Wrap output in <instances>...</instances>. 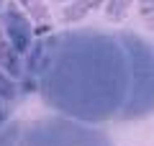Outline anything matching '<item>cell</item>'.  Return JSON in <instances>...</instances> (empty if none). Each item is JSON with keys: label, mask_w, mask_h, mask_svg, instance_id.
<instances>
[{"label": "cell", "mask_w": 154, "mask_h": 146, "mask_svg": "<svg viewBox=\"0 0 154 146\" xmlns=\"http://www.w3.org/2000/svg\"><path fill=\"white\" fill-rule=\"evenodd\" d=\"M21 87L88 126L139 120L154 113V46L136 31H57L33 41Z\"/></svg>", "instance_id": "obj_1"}, {"label": "cell", "mask_w": 154, "mask_h": 146, "mask_svg": "<svg viewBox=\"0 0 154 146\" xmlns=\"http://www.w3.org/2000/svg\"><path fill=\"white\" fill-rule=\"evenodd\" d=\"M16 146H113V141L98 126H88L64 115H49L21 120Z\"/></svg>", "instance_id": "obj_2"}, {"label": "cell", "mask_w": 154, "mask_h": 146, "mask_svg": "<svg viewBox=\"0 0 154 146\" xmlns=\"http://www.w3.org/2000/svg\"><path fill=\"white\" fill-rule=\"evenodd\" d=\"M0 26L5 31V36L11 38V44L16 46V51L21 56H26L33 46V23L16 3H5L0 8Z\"/></svg>", "instance_id": "obj_3"}, {"label": "cell", "mask_w": 154, "mask_h": 146, "mask_svg": "<svg viewBox=\"0 0 154 146\" xmlns=\"http://www.w3.org/2000/svg\"><path fill=\"white\" fill-rule=\"evenodd\" d=\"M100 5V0H75L72 5L64 8V16H62V21H77V18H82L88 11H93V8Z\"/></svg>", "instance_id": "obj_4"}, {"label": "cell", "mask_w": 154, "mask_h": 146, "mask_svg": "<svg viewBox=\"0 0 154 146\" xmlns=\"http://www.w3.org/2000/svg\"><path fill=\"white\" fill-rule=\"evenodd\" d=\"M18 131H21V120H8L0 128V146H16Z\"/></svg>", "instance_id": "obj_5"}, {"label": "cell", "mask_w": 154, "mask_h": 146, "mask_svg": "<svg viewBox=\"0 0 154 146\" xmlns=\"http://www.w3.org/2000/svg\"><path fill=\"white\" fill-rule=\"evenodd\" d=\"M128 3H131V0H108V5H105L108 18H121V13L128 8Z\"/></svg>", "instance_id": "obj_6"}, {"label": "cell", "mask_w": 154, "mask_h": 146, "mask_svg": "<svg viewBox=\"0 0 154 146\" xmlns=\"http://www.w3.org/2000/svg\"><path fill=\"white\" fill-rule=\"evenodd\" d=\"M23 5L28 8V11L33 13L36 18H41V16H46V11H44V5H41V0H21Z\"/></svg>", "instance_id": "obj_7"}, {"label": "cell", "mask_w": 154, "mask_h": 146, "mask_svg": "<svg viewBox=\"0 0 154 146\" xmlns=\"http://www.w3.org/2000/svg\"><path fill=\"white\" fill-rule=\"evenodd\" d=\"M11 113H13V105H5V103H0V128L11 120Z\"/></svg>", "instance_id": "obj_8"}, {"label": "cell", "mask_w": 154, "mask_h": 146, "mask_svg": "<svg viewBox=\"0 0 154 146\" xmlns=\"http://www.w3.org/2000/svg\"><path fill=\"white\" fill-rule=\"evenodd\" d=\"M5 3H8V0H0V8H3V5H5Z\"/></svg>", "instance_id": "obj_9"}]
</instances>
